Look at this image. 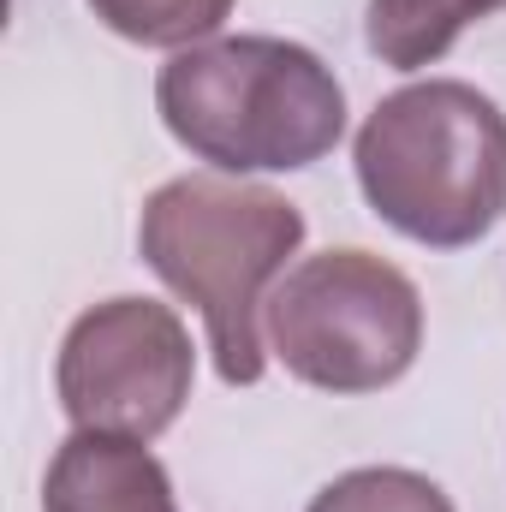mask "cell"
Segmentation results:
<instances>
[{
  "mask_svg": "<svg viewBox=\"0 0 506 512\" xmlns=\"http://www.w3.org/2000/svg\"><path fill=\"white\" fill-rule=\"evenodd\" d=\"M161 126L221 173H292L346 131V90L322 54L286 36L179 48L155 78Z\"/></svg>",
  "mask_w": 506,
  "mask_h": 512,
  "instance_id": "6da1fadb",
  "label": "cell"
},
{
  "mask_svg": "<svg viewBox=\"0 0 506 512\" xmlns=\"http://www.w3.org/2000/svg\"><path fill=\"white\" fill-rule=\"evenodd\" d=\"M501 6L506 0H370L364 42L381 66L417 72V66H435L477 18H489Z\"/></svg>",
  "mask_w": 506,
  "mask_h": 512,
  "instance_id": "52a82bcc",
  "label": "cell"
},
{
  "mask_svg": "<svg viewBox=\"0 0 506 512\" xmlns=\"http://www.w3.org/2000/svg\"><path fill=\"white\" fill-rule=\"evenodd\" d=\"M268 352L322 393H381L423 346V298L376 251L304 256L262 304Z\"/></svg>",
  "mask_w": 506,
  "mask_h": 512,
  "instance_id": "277c9868",
  "label": "cell"
},
{
  "mask_svg": "<svg viewBox=\"0 0 506 512\" xmlns=\"http://www.w3.org/2000/svg\"><path fill=\"white\" fill-rule=\"evenodd\" d=\"M42 512H179V501L167 465L143 441L72 429L48 459Z\"/></svg>",
  "mask_w": 506,
  "mask_h": 512,
  "instance_id": "8992f818",
  "label": "cell"
},
{
  "mask_svg": "<svg viewBox=\"0 0 506 512\" xmlns=\"http://www.w3.org/2000/svg\"><path fill=\"white\" fill-rule=\"evenodd\" d=\"M90 12L137 48H197L227 24L233 0H90Z\"/></svg>",
  "mask_w": 506,
  "mask_h": 512,
  "instance_id": "ba28073f",
  "label": "cell"
},
{
  "mask_svg": "<svg viewBox=\"0 0 506 512\" xmlns=\"http://www.w3.org/2000/svg\"><path fill=\"white\" fill-rule=\"evenodd\" d=\"M304 245V215L268 185H239L215 173H185L167 179L137 221V251L143 262L203 310L209 352L227 387L262 382V334L256 310L268 304V280L298 256Z\"/></svg>",
  "mask_w": 506,
  "mask_h": 512,
  "instance_id": "3957f363",
  "label": "cell"
},
{
  "mask_svg": "<svg viewBox=\"0 0 506 512\" xmlns=\"http://www.w3.org/2000/svg\"><path fill=\"white\" fill-rule=\"evenodd\" d=\"M352 161L364 203L429 251H465L506 215V114L465 78L381 96Z\"/></svg>",
  "mask_w": 506,
  "mask_h": 512,
  "instance_id": "7a4b0ae2",
  "label": "cell"
},
{
  "mask_svg": "<svg viewBox=\"0 0 506 512\" xmlns=\"http://www.w3.org/2000/svg\"><path fill=\"white\" fill-rule=\"evenodd\" d=\"M304 512H453L447 489L405 465H364L334 477Z\"/></svg>",
  "mask_w": 506,
  "mask_h": 512,
  "instance_id": "9c48e42d",
  "label": "cell"
},
{
  "mask_svg": "<svg viewBox=\"0 0 506 512\" xmlns=\"http://www.w3.org/2000/svg\"><path fill=\"white\" fill-rule=\"evenodd\" d=\"M197 352L185 322L155 298H108L84 310L66 340L54 387L78 429L155 441L191 399Z\"/></svg>",
  "mask_w": 506,
  "mask_h": 512,
  "instance_id": "5b68a950",
  "label": "cell"
}]
</instances>
